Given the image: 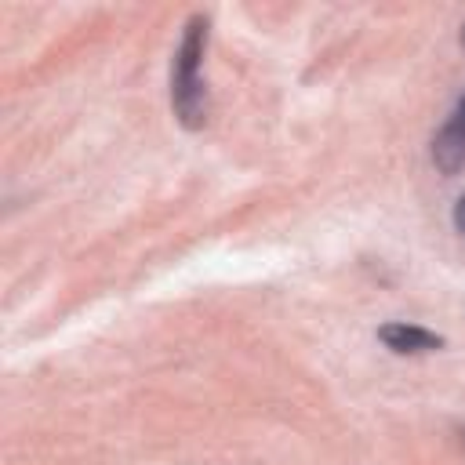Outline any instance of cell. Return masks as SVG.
<instances>
[{
  "label": "cell",
  "instance_id": "cell-1",
  "mask_svg": "<svg viewBox=\"0 0 465 465\" xmlns=\"http://www.w3.org/2000/svg\"><path fill=\"white\" fill-rule=\"evenodd\" d=\"M203 51H207V15H193L182 29V40L171 62V109L185 131H200L207 124Z\"/></svg>",
  "mask_w": 465,
  "mask_h": 465
},
{
  "label": "cell",
  "instance_id": "cell-2",
  "mask_svg": "<svg viewBox=\"0 0 465 465\" xmlns=\"http://www.w3.org/2000/svg\"><path fill=\"white\" fill-rule=\"evenodd\" d=\"M432 163L447 178L465 171V94L458 98V105L450 109V116L432 138Z\"/></svg>",
  "mask_w": 465,
  "mask_h": 465
},
{
  "label": "cell",
  "instance_id": "cell-3",
  "mask_svg": "<svg viewBox=\"0 0 465 465\" xmlns=\"http://www.w3.org/2000/svg\"><path fill=\"white\" fill-rule=\"evenodd\" d=\"M378 341H381L385 349L400 352V356H421V352H436V349L447 345L443 334H436V331H429V327H418V323H403V320L378 327Z\"/></svg>",
  "mask_w": 465,
  "mask_h": 465
},
{
  "label": "cell",
  "instance_id": "cell-4",
  "mask_svg": "<svg viewBox=\"0 0 465 465\" xmlns=\"http://www.w3.org/2000/svg\"><path fill=\"white\" fill-rule=\"evenodd\" d=\"M454 229L465 236V193L458 196V203H454Z\"/></svg>",
  "mask_w": 465,
  "mask_h": 465
},
{
  "label": "cell",
  "instance_id": "cell-5",
  "mask_svg": "<svg viewBox=\"0 0 465 465\" xmlns=\"http://www.w3.org/2000/svg\"><path fill=\"white\" fill-rule=\"evenodd\" d=\"M458 40H461V51H465V25H461V36Z\"/></svg>",
  "mask_w": 465,
  "mask_h": 465
}]
</instances>
